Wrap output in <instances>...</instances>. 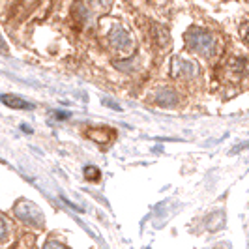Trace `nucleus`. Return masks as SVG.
I'll return each mask as SVG.
<instances>
[{"label": "nucleus", "instance_id": "423d86ee", "mask_svg": "<svg viewBox=\"0 0 249 249\" xmlns=\"http://www.w3.org/2000/svg\"><path fill=\"white\" fill-rule=\"evenodd\" d=\"M156 103H160L161 107H173L176 103V94L169 88H161L158 98H156Z\"/></svg>", "mask_w": 249, "mask_h": 249}, {"label": "nucleus", "instance_id": "f257e3e1", "mask_svg": "<svg viewBox=\"0 0 249 249\" xmlns=\"http://www.w3.org/2000/svg\"><path fill=\"white\" fill-rule=\"evenodd\" d=\"M186 43L187 49L206 58H212L213 54H217V49H219L215 34L206 28H191L189 32H186Z\"/></svg>", "mask_w": 249, "mask_h": 249}, {"label": "nucleus", "instance_id": "6e6552de", "mask_svg": "<svg viewBox=\"0 0 249 249\" xmlns=\"http://www.w3.org/2000/svg\"><path fill=\"white\" fill-rule=\"evenodd\" d=\"M100 171L96 169V167H87L85 169V178L90 180V182H96V180H100Z\"/></svg>", "mask_w": 249, "mask_h": 249}, {"label": "nucleus", "instance_id": "39448f33", "mask_svg": "<svg viewBox=\"0 0 249 249\" xmlns=\"http://www.w3.org/2000/svg\"><path fill=\"white\" fill-rule=\"evenodd\" d=\"M0 100L4 101L8 107H12V109H32V107H34L32 103H28V101L21 100V98H17V96H12V94L0 96Z\"/></svg>", "mask_w": 249, "mask_h": 249}, {"label": "nucleus", "instance_id": "7ed1b4c3", "mask_svg": "<svg viewBox=\"0 0 249 249\" xmlns=\"http://www.w3.org/2000/svg\"><path fill=\"white\" fill-rule=\"evenodd\" d=\"M109 41H111V45L114 47L116 51H120V53H125V51L131 49V45H133V39L131 36L125 32L124 28H112L111 34H109Z\"/></svg>", "mask_w": 249, "mask_h": 249}, {"label": "nucleus", "instance_id": "0eeeda50", "mask_svg": "<svg viewBox=\"0 0 249 249\" xmlns=\"http://www.w3.org/2000/svg\"><path fill=\"white\" fill-rule=\"evenodd\" d=\"M8 232H10V225L4 215H0V242H4L8 238Z\"/></svg>", "mask_w": 249, "mask_h": 249}, {"label": "nucleus", "instance_id": "20e7f679", "mask_svg": "<svg viewBox=\"0 0 249 249\" xmlns=\"http://www.w3.org/2000/svg\"><path fill=\"white\" fill-rule=\"evenodd\" d=\"M87 135L96 142L107 144V142H112L116 139V131H112L111 127H94V129H88Z\"/></svg>", "mask_w": 249, "mask_h": 249}, {"label": "nucleus", "instance_id": "1a4fd4ad", "mask_svg": "<svg viewBox=\"0 0 249 249\" xmlns=\"http://www.w3.org/2000/svg\"><path fill=\"white\" fill-rule=\"evenodd\" d=\"M43 249H66L62 246V244H58V242H54V240H49L45 246H43Z\"/></svg>", "mask_w": 249, "mask_h": 249}, {"label": "nucleus", "instance_id": "f03ea898", "mask_svg": "<svg viewBox=\"0 0 249 249\" xmlns=\"http://www.w3.org/2000/svg\"><path fill=\"white\" fill-rule=\"evenodd\" d=\"M13 212H15V215H17L21 221H25L26 225L39 227V225L43 223V213H41V210L37 208L34 202H30V200H19V202L15 204Z\"/></svg>", "mask_w": 249, "mask_h": 249}]
</instances>
